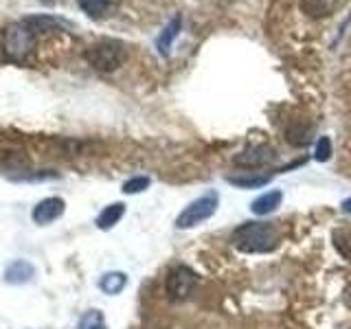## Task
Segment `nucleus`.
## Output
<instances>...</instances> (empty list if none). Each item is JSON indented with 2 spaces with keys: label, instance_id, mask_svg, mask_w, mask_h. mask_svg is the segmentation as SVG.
<instances>
[{
  "label": "nucleus",
  "instance_id": "15",
  "mask_svg": "<svg viewBox=\"0 0 351 329\" xmlns=\"http://www.w3.org/2000/svg\"><path fill=\"white\" fill-rule=\"evenodd\" d=\"M77 329H108V325H106V318H104L101 312L90 310V312H86L80 318V325H77Z\"/></svg>",
  "mask_w": 351,
  "mask_h": 329
},
{
  "label": "nucleus",
  "instance_id": "11",
  "mask_svg": "<svg viewBox=\"0 0 351 329\" xmlns=\"http://www.w3.org/2000/svg\"><path fill=\"white\" fill-rule=\"evenodd\" d=\"M180 27H182V18H180V16H176V18H171V20H169V25L162 29L160 38L156 40V49H158L162 55H169V49H171L173 40L178 38Z\"/></svg>",
  "mask_w": 351,
  "mask_h": 329
},
{
  "label": "nucleus",
  "instance_id": "1",
  "mask_svg": "<svg viewBox=\"0 0 351 329\" xmlns=\"http://www.w3.org/2000/svg\"><path fill=\"white\" fill-rule=\"evenodd\" d=\"M233 244L241 252H270L279 246L277 228L263 222H248L233 230Z\"/></svg>",
  "mask_w": 351,
  "mask_h": 329
},
{
  "label": "nucleus",
  "instance_id": "20",
  "mask_svg": "<svg viewBox=\"0 0 351 329\" xmlns=\"http://www.w3.org/2000/svg\"><path fill=\"white\" fill-rule=\"evenodd\" d=\"M147 186H149V178H147V175H136V178H130V180L123 184V193L134 195V193L145 191Z\"/></svg>",
  "mask_w": 351,
  "mask_h": 329
},
{
  "label": "nucleus",
  "instance_id": "13",
  "mask_svg": "<svg viewBox=\"0 0 351 329\" xmlns=\"http://www.w3.org/2000/svg\"><path fill=\"white\" fill-rule=\"evenodd\" d=\"M25 25L36 33V31H55L60 27H66V22L60 20V18H51V16H31V18H25L22 20Z\"/></svg>",
  "mask_w": 351,
  "mask_h": 329
},
{
  "label": "nucleus",
  "instance_id": "16",
  "mask_svg": "<svg viewBox=\"0 0 351 329\" xmlns=\"http://www.w3.org/2000/svg\"><path fill=\"white\" fill-rule=\"evenodd\" d=\"M334 244H336L340 255L351 261V228L336 230V233H334Z\"/></svg>",
  "mask_w": 351,
  "mask_h": 329
},
{
  "label": "nucleus",
  "instance_id": "17",
  "mask_svg": "<svg viewBox=\"0 0 351 329\" xmlns=\"http://www.w3.org/2000/svg\"><path fill=\"white\" fill-rule=\"evenodd\" d=\"M268 175H255V178H241V175H230L228 182L230 184H237V186H244V189H257V186H263L268 184Z\"/></svg>",
  "mask_w": 351,
  "mask_h": 329
},
{
  "label": "nucleus",
  "instance_id": "5",
  "mask_svg": "<svg viewBox=\"0 0 351 329\" xmlns=\"http://www.w3.org/2000/svg\"><path fill=\"white\" fill-rule=\"evenodd\" d=\"M195 283H197L195 272L186 266H178L169 270L167 281H165V290H167V294L173 301H184V299H189L191 292L195 290Z\"/></svg>",
  "mask_w": 351,
  "mask_h": 329
},
{
  "label": "nucleus",
  "instance_id": "12",
  "mask_svg": "<svg viewBox=\"0 0 351 329\" xmlns=\"http://www.w3.org/2000/svg\"><path fill=\"white\" fill-rule=\"evenodd\" d=\"M125 213V204H121V202H114V204H110L106 206L101 213H99L97 217V226L101 228V230H108V228H112L121 217H123Z\"/></svg>",
  "mask_w": 351,
  "mask_h": 329
},
{
  "label": "nucleus",
  "instance_id": "14",
  "mask_svg": "<svg viewBox=\"0 0 351 329\" xmlns=\"http://www.w3.org/2000/svg\"><path fill=\"white\" fill-rule=\"evenodd\" d=\"M128 285V277L123 272H108L99 281V288H101L106 294H119Z\"/></svg>",
  "mask_w": 351,
  "mask_h": 329
},
{
  "label": "nucleus",
  "instance_id": "9",
  "mask_svg": "<svg viewBox=\"0 0 351 329\" xmlns=\"http://www.w3.org/2000/svg\"><path fill=\"white\" fill-rule=\"evenodd\" d=\"M343 5V0H301V9L310 18H325Z\"/></svg>",
  "mask_w": 351,
  "mask_h": 329
},
{
  "label": "nucleus",
  "instance_id": "21",
  "mask_svg": "<svg viewBox=\"0 0 351 329\" xmlns=\"http://www.w3.org/2000/svg\"><path fill=\"white\" fill-rule=\"evenodd\" d=\"M343 211L345 213H351V197H347V200L343 202Z\"/></svg>",
  "mask_w": 351,
  "mask_h": 329
},
{
  "label": "nucleus",
  "instance_id": "4",
  "mask_svg": "<svg viewBox=\"0 0 351 329\" xmlns=\"http://www.w3.org/2000/svg\"><path fill=\"white\" fill-rule=\"evenodd\" d=\"M217 202H219V197H217L215 191H208V193L200 195L197 200H193V202L178 215V219H176V226H178V228H193V226H197V224L206 222V219L215 213Z\"/></svg>",
  "mask_w": 351,
  "mask_h": 329
},
{
  "label": "nucleus",
  "instance_id": "19",
  "mask_svg": "<svg viewBox=\"0 0 351 329\" xmlns=\"http://www.w3.org/2000/svg\"><path fill=\"white\" fill-rule=\"evenodd\" d=\"M314 158L318 162H327L329 158H332V141H329V136H321L316 143V149H314Z\"/></svg>",
  "mask_w": 351,
  "mask_h": 329
},
{
  "label": "nucleus",
  "instance_id": "3",
  "mask_svg": "<svg viewBox=\"0 0 351 329\" xmlns=\"http://www.w3.org/2000/svg\"><path fill=\"white\" fill-rule=\"evenodd\" d=\"M5 53L14 62L25 60L36 44V33H33L25 22H14L5 29Z\"/></svg>",
  "mask_w": 351,
  "mask_h": 329
},
{
  "label": "nucleus",
  "instance_id": "2",
  "mask_svg": "<svg viewBox=\"0 0 351 329\" xmlns=\"http://www.w3.org/2000/svg\"><path fill=\"white\" fill-rule=\"evenodd\" d=\"M86 60L93 69L110 73V71H117L119 66L123 64L125 49H123V44L117 40H101L86 51Z\"/></svg>",
  "mask_w": 351,
  "mask_h": 329
},
{
  "label": "nucleus",
  "instance_id": "18",
  "mask_svg": "<svg viewBox=\"0 0 351 329\" xmlns=\"http://www.w3.org/2000/svg\"><path fill=\"white\" fill-rule=\"evenodd\" d=\"M110 0H80V7L84 14H88L90 18H99L108 9Z\"/></svg>",
  "mask_w": 351,
  "mask_h": 329
},
{
  "label": "nucleus",
  "instance_id": "7",
  "mask_svg": "<svg viewBox=\"0 0 351 329\" xmlns=\"http://www.w3.org/2000/svg\"><path fill=\"white\" fill-rule=\"evenodd\" d=\"M64 208H66V204H64L62 197H44V200L38 202L36 208H33L31 217L36 224L44 226V224L55 222V219H60L64 215Z\"/></svg>",
  "mask_w": 351,
  "mask_h": 329
},
{
  "label": "nucleus",
  "instance_id": "6",
  "mask_svg": "<svg viewBox=\"0 0 351 329\" xmlns=\"http://www.w3.org/2000/svg\"><path fill=\"white\" fill-rule=\"evenodd\" d=\"M274 158H277V154H274L270 145H252L244 151H239L233 158V162L239 164V167H261V164H268Z\"/></svg>",
  "mask_w": 351,
  "mask_h": 329
},
{
  "label": "nucleus",
  "instance_id": "8",
  "mask_svg": "<svg viewBox=\"0 0 351 329\" xmlns=\"http://www.w3.org/2000/svg\"><path fill=\"white\" fill-rule=\"evenodd\" d=\"M33 277H36V268H33L31 263L25 259H18L14 263H9L7 270H5V281L11 285H25Z\"/></svg>",
  "mask_w": 351,
  "mask_h": 329
},
{
  "label": "nucleus",
  "instance_id": "10",
  "mask_svg": "<svg viewBox=\"0 0 351 329\" xmlns=\"http://www.w3.org/2000/svg\"><path fill=\"white\" fill-rule=\"evenodd\" d=\"M281 200H283V193L274 189V191L259 195L257 200L250 204V208H252V213H255V215H268L272 211H277V208L281 206Z\"/></svg>",
  "mask_w": 351,
  "mask_h": 329
}]
</instances>
